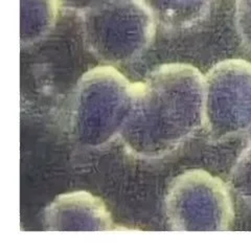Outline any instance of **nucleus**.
Here are the masks:
<instances>
[{
  "label": "nucleus",
  "instance_id": "1",
  "mask_svg": "<svg viewBox=\"0 0 251 251\" xmlns=\"http://www.w3.org/2000/svg\"><path fill=\"white\" fill-rule=\"evenodd\" d=\"M205 123L204 76L188 64L171 63L134 84L129 119L121 133L127 150L144 159L161 158Z\"/></svg>",
  "mask_w": 251,
  "mask_h": 251
},
{
  "label": "nucleus",
  "instance_id": "2",
  "mask_svg": "<svg viewBox=\"0 0 251 251\" xmlns=\"http://www.w3.org/2000/svg\"><path fill=\"white\" fill-rule=\"evenodd\" d=\"M134 84L112 65L86 73L75 90L70 133L77 145L100 148L121 135L132 110Z\"/></svg>",
  "mask_w": 251,
  "mask_h": 251
},
{
  "label": "nucleus",
  "instance_id": "3",
  "mask_svg": "<svg viewBox=\"0 0 251 251\" xmlns=\"http://www.w3.org/2000/svg\"><path fill=\"white\" fill-rule=\"evenodd\" d=\"M84 41L106 65L135 61L154 41L156 21L144 0H96L82 9Z\"/></svg>",
  "mask_w": 251,
  "mask_h": 251
},
{
  "label": "nucleus",
  "instance_id": "4",
  "mask_svg": "<svg viewBox=\"0 0 251 251\" xmlns=\"http://www.w3.org/2000/svg\"><path fill=\"white\" fill-rule=\"evenodd\" d=\"M164 207L175 231H226L234 220L228 188L221 179L200 169L173 180Z\"/></svg>",
  "mask_w": 251,
  "mask_h": 251
},
{
  "label": "nucleus",
  "instance_id": "5",
  "mask_svg": "<svg viewBox=\"0 0 251 251\" xmlns=\"http://www.w3.org/2000/svg\"><path fill=\"white\" fill-rule=\"evenodd\" d=\"M204 116L214 143L251 131V63L229 59L218 63L204 76Z\"/></svg>",
  "mask_w": 251,
  "mask_h": 251
},
{
  "label": "nucleus",
  "instance_id": "6",
  "mask_svg": "<svg viewBox=\"0 0 251 251\" xmlns=\"http://www.w3.org/2000/svg\"><path fill=\"white\" fill-rule=\"evenodd\" d=\"M44 225L49 231H108L113 221L103 200L80 191L57 196L45 209Z\"/></svg>",
  "mask_w": 251,
  "mask_h": 251
},
{
  "label": "nucleus",
  "instance_id": "7",
  "mask_svg": "<svg viewBox=\"0 0 251 251\" xmlns=\"http://www.w3.org/2000/svg\"><path fill=\"white\" fill-rule=\"evenodd\" d=\"M157 25L163 29L180 31L205 20L215 0H144Z\"/></svg>",
  "mask_w": 251,
  "mask_h": 251
},
{
  "label": "nucleus",
  "instance_id": "8",
  "mask_svg": "<svg viewBox=\"0 0 251 251\" xmlns=\"http://www.w3.org/2000/svg\"><path fill=\"white\" fill-rule=\"evenodd\" d=\"M62 0H20V41L28 46L52 30Z\"/></svg>",
  "mask_w": 251,
  "mask_h": 251
},
{
  "label": "nucleus",
  "instance_id": "9",
  "mask_svg": "<svg viewBox=\"0 0 251 251\" xmlns=\"http://www.w3.org/2000/svg\"><path fill=\"white\" fill-rule=\"evenodd\" d=\"M229 186L241 199L251 204V141L234 164Z\"/></svg>",
  "mask_w": 251,
  "mask_h": 251
},
{
  "label": "nucleus",
  "instance_id": "10",
  "mask_svg": "<svg viewBox=\"0 0 251 251\" xmlns=\"http://www.w3.org/2000/svg\"><path fill=\"white\" fill-rule=\"evenodd\" d=\"M234 17L241 41L251 51V0L235 1Z\"/></svg>",
  "mask_w": 251,
  "mask_h": 251
},
{
  "label": "nucleus",
  "instance_id": "11",
  "mask_svg": "<svg viewBox=\"0 0 251 251\" xmlns=\"http://www.w3.org/2000/svg\"><path fill=\"white\" fill-rule=\"evenodd\" d=\"M93 1H96V0H62V2H65L72 6L80 7V9H84L85 6H87Z\"/></svg>",
  "mask_w": 251,
  "mask_h": 251
},
{
  "label": "nucleus",
  "instance_id": "12",
  "mask_svg": "<svg viewBox=\"0 0 251 251\" xmlns=\"http://www.w3.org/2000/svg\"><path fill=\"white\" fill-rule=\"evenodd\" d=\"M248 135H249V136H250V138H251V131L249 132V134H248Z\"/></svg>",
  "mask_w": 251,
  "mask_h": 251
}]
</instances>
